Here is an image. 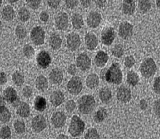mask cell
Masks as SVG:
<instances>
[{
    "mask_svg": "<svg viewBox=\"0 0 160 139\" xmlns=\"http://www.w3.org/2000/svg\"><path fill=\"white\" fill-rule=\"evenodd\" d=\"M96 107V101L91 95L86 94L81 97L78 100V110L82 114H91Z\"/></svg>",
    "mask_w": 160,
    "mask_h": 139,
    "instance_id": "6da1fadb",
    "label": "cell"
},
{
    "mask_svg": "<svg viewBox=\"0 0 160 139\" xmlns=\"http://www.w3.org/2000/svg\"><path fill=\"white\" fill-rule=\"evenodd\" d=\"M106 81L109 84L119 85L123 80V73L120 64L115 63L111 65L105 75Z\"/></svg>",
    "mask_w": 160,
    "mask_h": 139,
    "instance_id": "7a4b0ae2",
    "label": "cell"
},
{
    "mask_svg": "<svg viewBox=\"0 0 160 139\" xmlns=\"http://www.w3.org/2000/svg\"><path fill=\"white\" fill-rule=\"evenodd\" d=\"M85 129V123L78 115H74L71 118L68 132L73 138H77L83 135Z\"/></svg>",
    "mask_w": 160,
    "mask_h": 139,
    "instance_id": "3957f363",
    "label": "cell"
},
{
    "mask_svg": "<svg viewBox=\"0 0 160 139\" xmlns=\"http://www.w3.org/2000/svg\"><path fill=\"white\" fill-rule=\"evenodd\" d=\"M157 66L153 58H148L143 61L140 66L141 74L145 78H150L155 75Z\"/></svg>",
    "mask_w": 160,
    "mask_h": 139,
    "instance_id": "277c9868",
    "label": "cell"
},
{
    "mask_svg": "<svg viewBox=\"0 0 160 139\" xmlns=\"http://www.w3.org/2000/svg\"><path fill=\"white\" fill-rule=\"evenodd\" d=\"M83 82L81 78L78 76L73 77L68 81L67 89L69 94L73 96L79 95L83 89Z\"/></svg>",
    "mask_w": 160,
    "mask_h": 139,
    "instance_id": "5b68a950",
    "label": "cell"
},
{
    "mask_svg": "<svg viewBox=\"0 0 160 139\" xmlns=\"http://www.w3.org/2000/svg\"><path fill=\"white\" fill-rule=\"evenodd\" d=\"M47 123L45 118L43 115H36L32 118L31 121V127L33 132L40 133L45 130Z\"/></svg>",
    "mask_w": 160,
    "mask_h": 139,
    "instance_id": "8992f818",
    "label": "cell"
},
{
    "mask_svg": "<svg viewBox=\"0 0 160 139\" xmlns=\"http://www.w3.org/2000/svg\"><path fill=\"white\" fill-rule=\"evenodd\" d=\"M45 33L41 26L32 28L30 34L31 40L35 45H41L44 44Z\"/></svg>",
    "mask_w": 160,
    "mask_h": 139,
    "instance_id": "52a82bcc",
    "label": "cell"
},
{
    "mask_svg": "<svg viewBox=\"0 0 160 139\" xmlns=\"http://www.w3.org/2000/svg\"><path fill=\"white\" fill-rule=\"evenodd\" d=\"M67 118V115L64 112H55L51 117V124L54 128H62L66 125Z\"/></svg>",
    "mask_w": 160,
    "mask_h": 139,
    "instance_id": "ba28073f",
    "label": "cell"
},
{
    "mask_svg": "<svg viewBox=\"0 0 160 139\" xmlns=\"http://www.w3.org/2000/svg\"><path fill=\"white\" fill-rule=\"evenodd\" d=\"M133 25L128 21L122 22L119 28L120 37L124 40L130 39L133 34Z\"/></svg>",
    "mask_w": 160,
    "mask_h": 139,
    "instance_id": "9c48e42d",
    "label": "cell"
},
{
    "mask_svg": "<svg viewBox=\"0 0 160 139\" xmlns=\"http://www.w3.org/2000/svg\"><path fill=\"white\" fill-rule=\"evenodd\" d=\"M67 45L71 51H76L80 48L81 40L80 36L75 32L69 33L67 36Z\"/></svg>",
    "mask_w": 160,
    "mask_h": 139,
    "instance_id": "30bf717a",
    "label": "cell"
},
{
    "mask_svg": "<svg viewBox=\"0 0 160 139\" xmlns=\"http://www.w3.org/2000/svg\"><path fill=\"white\" fill-rule=\"evenodd\" d=\"M76 63L78 68L83 71H86L91 67V59L85 53H81L78 56Z\"/></svg>",
    "mask_w": 160,
    "mask_h": 139,
    "instance_id": "8fae6325",
    "label": "cell"
},
{
    "mask_svg": "<svg viewBox=\"0 0 160 139\" xmlns=\"http://www.w3.org/2000/svg\"><path fill=\"white\" fill-rule=\"evenodd\" d=\"M117 98L122 103L127 104L131 100V90L124 85L120 86L117 89Z\"/></svg>",
    "mask_w": 160,
    "mask_h": 139,
    "instance_id": "7c38bea8",
    "label": "cell"
},
{
    "mask_svg": "<svg viewBox=\"0 0 160 139\" xmlns=\"http://www.w3.org/2000/svg\"><path fill=\"white\" fill-rule=\"evenodd\" d=\"M116 33L112 27H108L103 30L101 35V40L103 44L107 46L111 45L115 40Z\"/></svg>",
    "mask_w": 160,
    "mask_h": 139,
    "instance_id": "4fadbf2b",
    "label": "cell"
},
{
    "mask_svg": "<svg viewBox=\"0 0 160 139\" xmlns=\"http://www.w3.org/2000/svg\"><path fill=\"white\" fill-rule=\"evenodd\" d=\"M55 23L58 29L65 30L68 27V15L64 12H60L55 17Z\"/></svg>",
    "mask_w": 160,
    "mask_h": 139,
    "instance_id": "5bb4252c",
    "label": "cell"
},
{
    "mask_svg": "<svg viewBox=\"0 0 160 139\" xmlns=\"http://www.w3.org/2000/svg\"><path fill=\"white\" fill-rule=\"evenodd\" d=\"M102 19L100 14L95 11H92L87 16V25L90 28H96L100 25Z\"/></svg>",
    "mask_w": 160,
    "mask_h": 139,
    "instance_id": "9a60e30c",
    "label": "cell"
},
{
    "mask_svg": "<svg viewBox=\"0 0 160 139\" xmlns=\"http://www.w3.org/2000/svg\"><path fill=\"white\" fill-rule=\"evenodd\" d=\"M37 62L38 65L41 68H47L49 66L50 64H51V57L48 53L45 50H43L40 52L38 55Z\"/></svg>",
    "mask_w": 160,
    "mask_h": 139,
    "instance_id": "2e32d148",
    "label": "cell"
},
{
    "mask_svg": "<svg viewBox=\"0 0 160 139\" xmlns=\"http://www.w3.org/2000/svg\"><path fill=\"white\" fill-rule=\"evenodd\" d=\"M65 96L62 92L60 90H56L51 93L49 100L52 106L58 107L64 102Z\"/></svg>",
    "mask_w": 160,
    "mask_h": 139,
    "instance_id": "e0dca14e",
    "label": "cell"
},
{
    "mask_svg": "<svg viewBox=\"0 0 160 139\" xmlns=\"http://www.w3.org/2000/svg\"><path fill=\"white\" fill-rule=\"evenodd\" d=\"M85 43L88 50H94L98 45V40L96 36L92 32H88L85 36Z\"/></svg>",
    "mask_w": 160,
    "mask_h": 139,
    "instance_id": "ac0fdd59",
    "label": "cell"
},
{
    "mask_svg": "<svg viewBox=\"0 0 160 139\" xmlns=\"http://www.w3.org/2000/svg\"><path fill=\"white\" fill-rule=\"evenodd\" d=\"M3 97L8 103L13 104L18 100V94L13 88L8 87L4 90Z\"/></svg>",
    "mask_w": 160,
    "mask_h": 139,
    "instance_id": "d6986e66",
    "label": "cell"
},
{
    "mask_svg": "<svg viewBox=\"0 0 160 139\" xmlns=\"http://www.w3.org/2000/svg\"><path fill=\"white\" fill-rule=\"evenodd\" d=\"M50 81L55 85H59L63 79L62 72L60 69L55 68L51 71L49 75Z\"/></svg>",
    "mask_w": 160,
    "mask_h": 139,
    "instance_id": "ffe728a7",
    "label": "cell"
},
{
    "mask_svg": "<svg viewBox=\"0 0 160 139\" xmlns=\"http://www.w3.org/2000/svg\"><path fill=\"white\" fill-rule=\"evenodd\" d=\"M109 60L108 54L100 50L98 52L95 57L94 62L96 66L98 68H103L106 66Z\"/></svg>",
    "mask_w": 160,
    "mask_h": 139,
    "instance_id": "44dd1931",
    "label": "cell"
},
{
    "mask_svg": "<svg viewBox=\"0 0 160 139\" xmlns=\"http://www.w3.org/2000/svg\"><path fill=\"white\" fill-rule=\"evenodd\" d=\"M99 98L103 104H108L112 98V92L109 88L104 87L99 91Z\"/></svg>",
    "mask_w": 160,
    "mask_h": 139,
    "instance_id": "7402d4cb",
    "label": "cell"
},
{
    "mask_svg": "<svg viewBox=\"0 0 160 139\" xmlns=\"http://www.w3.org/2000/svg\"><path fill=\"white\" fill-rule=\"evenodd\" d=\"M16 111L17 114L21 118H28L31 114V108L26 102H20L18 104Z\"/></svg>",
    "mask_w": 160,
    "mask_h": 139,
    "instance_id": "603a6c76",
    "label": "cell"
},
{
    "mask_svg": "<svg viewBox=\"0 0 160 139\" xmlns=\"http://www.w3.org/2000/svg\"><path fill=\"white\" fill-rule=\"evenodd\" d=\"M136 9L135 2L133 0H125L123 4V11L127 15H133Z\"/></svg>",
    "mask_w": 160,
    "mask_h": 139,
    "instance_id": "cb8c5ba5",
    "label": "cell"
},
{
    "mask_svg": "<svg viewBox=\"0 0 160 139\" xmlns=\"http://www.w3.org/2000/svg\"><path fill=\"white\" fill-rule=\"evenodd\" d=\"M99 78L96 74H91L88 76L86 80V85L90 89H94L99 84Z\"/></svg>",
    "mask_w": 160,
    "mask_h": 139,
    "instance_id": "d4e9b609",
    "label": "cell"
},
{
    "mask_svg": "<svg viewBox=\"0 0 160 139\" xmlns=\"http://www.w3.org/2000/svg\"><path fill=\"white\" fill-rule=\"evenodd\" d=\"M35 86L37 89L40 91H45L49 87V84L46 78L43 75L39 76L35 81Z\"/></svg>",
    "mask_w": 160,
    "mask_h": 139,
    "instance_id": "484cf974",
    "label": "cell"
},
{
    "mask_svg": "<svg viewBox=\"0 0 160 139\" xmlns=\"http://www.w3.org/2000/svg\"><path fill=\"white\" fill-rule=\"evenodd\" d=\"M2 15L3 18L6 21H12L15 17L14 10L11 6H5L3 8L2 12Z\"/></svg>",
    "mask_w": 160,
    "mask_h": 139,
    "instance_id": "4316f807",
    "label": "cell"
},
{
    "mask_svg": "<svg viewBox=\"0 0 160 139\" xmlns=\"http://www.w3.org/2000/svg\"><path fill=\"white\" fill-rule=\"evenodd\" d=\"M49 44L50 48L53 50H58L62 46V38L58 34H52L50 36Z\"/></svg>",
    "mask_w": 160,
    "mask_h": 139,
    "instance_id": "83f0119b",
    "label": "cell"
},
{
    "mask_svg": "<svg viewBox=\"0 0 160 139\" xmlns=\"http://www.w3.org/2000/svg\"><path fill=\"white\" fill-rule=\"evenodd\" d=\"M108 113L107 109L103 107H101L96 111L93 115V120L96 123H100L104 122L108 118Z\"/></svg>",
    "mask_w": 160,
    "mask_h": 139,
    "instance_id": "f1b7e54d",
    "label": "cell"
},
{
    "mask_svg": "<svg viewBox=\"0 0 160 139\" xmlns=\"http://www.w3.org/2000/svg\"><path fill=\"white\" fill-rule=\"evenodd\" d=\"M47 107V101L45 98L41 96H37L34 100V108L35 110L39 112H43Z\"/></svg>",
    "mask_w": 160,
    "mask_h": 139,
    "instance_id": "f546056e",
    "label": "cell"
},
{
    "mask_svg": "<svg viewBox=\"0 0 160 139\" xmlns=\"http://www.w3.org/2000/svg\"><path fill=\"white\" fill-rule=\"evenodd\" d=\"M11 113L8 108L4 105L1 106L0 111V121L3 124H5L9 122L11 119Z\"/></svg>",
    "mask_w": 160,
    "mask_h": 139,
    "instance_id": "4dcf8cb0",
    "label": "cell"
},
{
    "mask_svg": "<svg viewBox=\"0 0 160 139\" xmlns=\"http://www.w3.org/2000/svg\"><path fill=\"white\" fill-rule=\"evenodd\" d=\"M72 22L73 28L75 29H81L84 25L83 17L80 14H73L72 16Z\"/></svg>",
    "mask_w": 160,
    "mask_h": 139,
    "instance_id": "1f68e13d",
    "label": "cell"
},
{
    "mask_svg": "<svg viewBox=\"0 0 160 139\" xmlns=\"http://www.w3.org/2000/svg\"><path fill=\"white\" fill-rule=\"evenodd\" d=\"M127 82L130 85L135 86L139 82V76L138 73L133 71L128 72L127 76Z\"/></svg>",
    "mask_w": 160,
    "mask_h": 139,
    "instance_id": "d6a6232c",
    "label": "cell"
},
{
    "mask_svg": "<svg viewBox=\"0 0 160 139\" xmlns=\"http://www.w3.org/2000/svg\"><path fill=\"white\" fill-rule=\"evenodd\" d=\"M14 130L15 132L18 135L24 134L26 130L25 123L20 120H16L13 123Z\"/></svg>",
    "mask_w": 160,
    "mask_h": 139,
    "instance_id": "836d02e7",
    "label": "cell"
},
{
    "mask_svg": "<svg viewBox=\"0 0 160 139\" xmlns=\"http://www.w3.org/2000/svg\"><path fill=\"white\" fill-rule=\"evenodd\" d=\"M12 78L14 83L18 86H22L25 81L24 76L18 71H16L13 74Z\"/></svg>",
    "mask_w": 160,
    "mask_h": 139,
    "instance_id": "e575fe53",
    "label": "cell"
},
{
    "mask_svg": "<svg viewBox=\"0 0 160 139\" xmlns=\"http://www.w3.org/2000/svg\"><path fill=\"white\" fill-rule=\"evenodd\" d=\"M138 8L143 13H146L149 11L152 8V3L148 0L139 1Z\"/></svg>",
    "mask_w": 160,
    "mask_h": 139,
    "instance_id": "d590c367",
    "label": "cell"
},
{
    "mask_svg": "<svg viewBox=\"0 0 160 139\" xmlns=\"http://www.w3.org/2000/svg\"><path fill=\"white\" fill-rule=\"evenodd\" d=\"M100 135L96 128L91 127L87 130L84 135V139H100Z\"/></svg>",
    "mask_w": 160,
    "mask_h": 139,
    "instance_id": "8d00e7d4",
    "label": "cell"
},
{
    "mask_svg": "<svg viewBox=\"0 0 160 139\" xmlns=\"http://www.w3.org/2000/svg\"><path fill=\"white\" fill-rule=\"evenodd\" d=\"M111 52L114 57L118 58H120L124 55V46L121 44H118L113 46Z\"/></svg>",
    "mask_w": 160,
    "mask_h": 139,
    "instance_id": "74e56055",
    "label": "cell"
},
{
    "mask_svg": "<svg viewBox=\"0 0 160 139\" xmlns=\"http://www.w3.org/2000/svg\"><path fill=\"white\" fill-rule=\"evenodd\" d=\"M18 16L20 20L22 22H25L29 20L31 17V14L27 8L22 7L19 10Z\"/></svg>",
    "mask_w": 160,
    "mask_h": 139,
    "instance_id": "f35d334b",
    "label": "cell"
},
{
    "mask_svg": "<svg viewBox=\"0 0 160 139\" xmlns=\"http://www.w3.org/2000/svg\"><path fill=\"white\" fill-rule=\"evenodd\" d=\"M12 132L9 127L4 126L0 130V137L1 139H9L11 138Z\"/></svg>",
    "mask_w": 160,
    "mask_h": 139,
    "instance_id": "ab89813d",
    "label": "cell"
},
{
    "mask_svg": "<svg viewBox=\"0 0 160 139\" xmlns=\"http://www.w3.org/2000/svg\"><path fill=\"white\" fill-rule=\"evenodd\" d=\"M23 52L24 56L28 59H32L35 56V49H33L32 46L29 45V44L24 45L23 49Z\"/></svg>",
    "mask_w": 160,
    "mask_h": 139,
    "instance_id": "60d3db41",
    "label": "cell"
},
{
    "mask_svg": "<svg viewBox=\"0 0 160 139\" xmlns=\"http://www.w3.org/2000/svg\"><path fill=\"white\" fill-rule=\"evenodd\" d=\"M27 30L26 28L22 25H18L15 29V35L18 39H23L27 36Z\"/></svg>",
    "mask_w": 160,
    "mask_h": 139,
    "instance_id": "b9f144b4",
    "label": "cell"
},
{
    "mask_svg": "<svg viewBox=\"0 0 160 139\" xmlns=\"http://www.w3.org/2000/svg\"><path fill=\"white\" fill-rule=\"evenodd\" d=\"M135 63H136L135 59L134 56L132 55L126 57L124 59V65L125 66L126 68H132V67L134 66Z\"/></svg>",
    "mask_w": 160,
    "mask_h": 139,
    "instance_id": "7bdbcfd3",
    "label": "cell"
},
{
    "mask_svg": "<svg viewBox=\"0 0 160 139\" xmlns=\"http://www.w3.org/2000/svg\"><path fill=\"white\" fill-rule=\"evenodd\" d=\"M77 107L76 103L73 100H69L65 105V109L67 112L72 113L76 109Z\"/></svg>",
    "mask_w": 160,
    "mask_h": 139,
    "instance_id": "ee69618b",
    "label": "cell"
},
{
    "mask_svg": "<svg viewBox=\"0 0 160 139\" xmlns=\"http://www.w3.org/2000/svg\"><path fill=\"white\" fill-rule=\"evenodd\" d=\"M22 94L25 98H30L32 96V94H33L32 88L28 85L25 86L22 90Z\"/></svg>",
    "mask_w": 160,
    "mask_h": 139,
    "instance_id": "f6af8a7d",
    "label": "cell"
},
{
    "mask_svg": "<svg viewBox=\"0 0 160 139\" xmlns=\"http://www.w3.org/2000/svg\"><path fill=\"white\" fill-rule=\"evenodd\" d=\"M27 4L30 8L32 9H37L40 7L41 1L40 0H28L27 1Z\"/></svg>",
    "mask_w": 160,
    "mask_h": 139,
    "instance_id": "bcb514c9",
    "label": "cell"
},
{
    "mask_svg": "<svg viewBox=\"0 0 160 139\" xmlns=\"http://www.w3.org/2000/svg\"><path fill=\"white\" fill-rule=\"evenodd\" d=\"M153 112L158 118H160V98L155 101L153 103Z\"/></svg>",
    "mask_w": 160,
    "mask_h": 139,
    "instance_id": "7dc6e473",
    "label": "cell"
},
{
    "mask_svg": "<svg viewBox=\"0 0 160 139\" xmlns=\"http://www.w3.org/2000/svg\"><path fill=\"white\" fill-rule=\"evenodd\" d=\"M153 89L155 93L160 95V76L157 77L154 80Z\"/></svg>",
    "mask_w": 160,
    "mask_h": 139,
    "instance_id": "c3c4849f",
    "label": "cell"
},
{
    "mask_svg": "<svg viewBox=\"0 0 160 139\" xmlns=\"http://www.w3.org/2000/svg\"><path fill=\"white\" fill-rule=\"evenodd\" d=\"M79 4L78 1H66V4L68 8L73 9L77 6Z\"/></svg>",
    "mask_w": 160,
    "mask_h": 139,
    "instance_id": "681fc988",
    "label": "cell"
},
{
    "mask_svg": "<svg viewBox=\"0 0 160 139\" xmlns=\"http://www.w3.org/2000/svg\"><path fill=\"white\" fill-rule=\"evenodd\" d=\"M40 20L43 22H46L48 21L49 19V15L48 14L47 12L45 11H43L40 14Z\"/></svg>",
    "mask_w": 160,
    "mask_h": 139,
    "instance_id": "f907efd6",
    "label": "cell"
},
{
    "mask_svg": "<svg viewBox=\"0 0 160 139\" xmlns=\"http://www.w3.org/2000/svg\"><path fill=\"white\" fill-rule=\"evenodd\" d=\"M68 74L71 75H75L77 73L76 66L75 64H72L70 65L68 69Z\"/></svg>",
    "mask_w": 160,
    "mask_h": 139,
    "instance_id": "816d5d0a",
    "label": "cell"
},
{
    "mask_svg": "<svg viewBox=\"0 0 160 139\" xmlns=\"http://www.w3.org/2000/svg\"><path fill=\"white\" fill-rule=\"evenodd\" d=\"M60 1H47L48 5L51 8L56 9L60 4Z\"/></svg>",
    "mask_w": 160,
    "mask_h": 139,
    "instance_id": "f5cc1de1",
    "label": "cell"
},
{
    "mask_svg": "<svg viewBox=\"0 0 160 139\" xmlns=\"http://www.w3.org/2000/svg\"><path fill=\"white\" fill-rule=\"evenodd\" d=\"M0 81H1V85H3L7 82V79L5 73L4 72H1L0 75Z\"/></svg>",
    "mask_w": 160,
    "mask_h": 139,
    "instance_id": "db71d44e",
    "label": "cell"
},
{
    "mask_svg": "<svg viewBox=\"0 0 160 139\" xmlns=\"http://www.w3.org/2000/svg\"><path fill=\"white\" fill-rule=\"evenodd\" d=\"M140 108L142 110H145L148 107V104L146 101L144 100H142L140 102Z\"/></svg>",
    "mask_w": 160,
    "mask_h": 139,
    "instance_id": "11a10c76",
    "label": "cell"
},
{
    "mask_svg": "<svg viewBox=\"0 0 160 139\" xmlns=\"http://www.w3.org/2000/svg\"><path fill=\"white\" fill-rule=\"evenodd\" d=\"M81 4L82 6L84 8H87L89 7L91 4L90 1H81Z\"/></svg>",
    "mask_w": 160,
    "mask_h": 139,
    "instance_id": "9f6ffc18",
    "label": "cell"
},
{
    "mask_svg": "<svg viewBox=\"0 0 160 139\" xmlns=\"http://www.w3.org/2000/svg\"><path fill=\"white\" fill-rule=\"evenodd\" d=\"M56 139H69V138L65 134H61L57 136Z\"/></svg>",
    "mask_w": 160,
    "mask_h": 139,
    "instance_id": "6f0895ef",
    "label": "cell"
},
{
    "mask_svg": "<svg viewBox=\"0 0 160 139\" xmlns=\"http://www.w3.org/2000/svg\"><path fill=\"white\" fill-rule=\"evenodd\" d=\"M95 2H96V3L98 6L101 7L103 6L106 1H97Z\"/></svg>",
    "mask_w": 160,
    "mask_h": 139,
    "instance_id": "680465c9",
    "label": "cell"
},
{
    "mask_svg": "<svg viewBox=\"0 0 160 139\" xmlns=\"http://www.w3.org/2000/svg\"><path fill=\"white\" fill-rule=\"evenodd\" d=\"M156 5L158 7L160 8V0L156 1Z\"/></svg>",
    "mask_w": 160,
    "mask_h": 139,
    "instance_id": "91938a15",
    "label": "cell"
},
{
    "mask_svg": "<svg viewBox=\"0 0 160 139\" xmlns=\"http://www.w3.org/2000/svg\"><path fill=\"white\" fill-rule=\"evenodd\" d=\"M18 1H9V2H10V3H15V2H18Z\"/></svg>",
    "mask_w": 160,
    "mask_h": 139,
    "instance_id": "94428289",
    "label": "cell"
},
{
    "mask_svg": "<svg viewBox=\"0 0 160 139\" xmlns=\"http://www.w3.org/2000/svg\"><path fill=\"white\" fill-rule=\"evenodd\" d=\"M159 136H160V128H159Z\"/></svg>",
    "mask_w": 160,
    "mask_h": 139,
    "instance_id": "6125c7cd",
    "label": "cell"
},
{
    "mask_svg": "<svg viewBox=\"0 0 160 139\" xmlns=\"http://www.w3.org/2000/svg\"><path fill=\"white\" fill-rule=\"evenodd\" d=\"M159 66H160V64H159Z\"/></svg>",
    "mask_w": 160,
    "mask_h": 139,
    "instance_id": "be15d7a7",
    "label": "cell"
}]
</instances>
